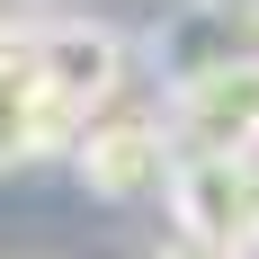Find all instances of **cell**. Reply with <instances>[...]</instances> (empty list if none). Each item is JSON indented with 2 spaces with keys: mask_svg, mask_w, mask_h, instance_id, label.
Wrapping results in <instances>:
<instances>
[{
  "mask_svg": "<svg viewBox=\"0 0 259 259\" xmlns=\"http://www.w3.org/2000/svg\"><path fill=\"white\" fill-rule=\"evenodd\" d=\"M27 72H36V90L54 99V116L80 134V125H99L107 107H116V90H125V72H134V45L107 18H90V9H54V18L36 27V45H27Z\"/></svg>",
  "mask_w": 259,
  "mask_h": 259,
  "instance_id": "obj_1",
  "label": "cell"
},
{
  "mask_svg": "<svg viewBox=\"0 0 259 259\" xmlns=\"http://www.w3.org/2000/svg\"><path fill=\"white\" fill-rule=\"evenodd\" d=\"M170 224L206 259H259V152H179Z\"/></svg>",
  "mask_w": 259,
  "mask_h": 259,
  "instance_id": "obj_2",
  "label": "cell"
},
{
  "mask_svg": "<svg viewBox=\"0 0 259 259\" xmlns=\"http://www.w3.org/2000/svg\"><path fill=\"white\" fill-rule=\"evenodd\" d=\"M72 170L99 206H170V179H179V134L170 116H143V107H116L99 125H80Z\"/></svg>",
  "mask_w": 259,
  "mask_h": 259,
  "instance_id": "obj_3",
  "label": "cell"
},
{
  "mask_svg": "<svg viewBox=\"0 0 259 259\" xmlns=\"http://www.w3.org/2000/svg\"><path fill=\"white\" fill-rule=\"evenodd\" d=\"M143 54H152V72L170 90L214 80V72H233V63H259V0H179V9L152 18Z\"/></svg>",
  "mask_w": 259,
  "mask_h": 259,
  "instance_id": "obj_4",
  "label": "cell"
},
{
  "mask_svg": "<svg viewBox=\"0 0 259 259\" xmlns=\"http://www.w3.org/2000/svg\"><path fill=\"white\" fill-rule=\"evenodd\" d=\"M170 134L179 152H259V63L170 90Z\"/></svg>",
  "mask_w": 259,
  "mask_h": 259,
  "instance_id": "obj_5",
  "label": "cell"
},
{
  "mask_svg": "<svg viewBox=\"0 0 259 259\" xmlns=\"http://www.w3.org/2000/svg\"><path fill=\"white\" fill-rule=\"evenodd\" d=\"M80 134L54 116V99L36 90V72H27V54L18 63H0V170H27V161H54V152H72Z\"/></svg>",
  "mask_w": 259,
  "mask_h": 259,
  "instance_id": "obj_6",
  "label": "cell"
},
{
  "mask_svg": "<svg viewBox=\"0 0 259 259\" xmlns=\"http://www.w3.org/2000/svg\"><path fill=\"white\" fill-rule=\"evenodd\" d=\"M45 18H54V0H0V63H18Z\"/></svg>",
  "mask_w": 259,
  "mask_h": 259,
  "instance_id": "obj_7",
  "label": "cell"
},
{
  "mask_svg": "<svg viewBox=\"0 0 259 259\" xmlns=\"http://www.w3.org/2000/svg\"><path fill=\"white\" fill-rule=\"evenodd\" d=\"M152 259H206V250H188V241H170V250H152Z\"/></svg>",
  "mask_w": 259,
  "mask_h": 259,
  "instance_id": "obj_8",
  "label": "cell"
}]
</instances>
